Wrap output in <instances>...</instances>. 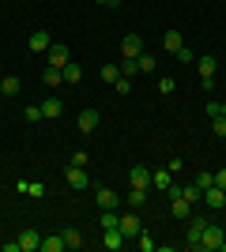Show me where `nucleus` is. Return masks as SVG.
Here are the masks:
<instances>
[{"label": "nucleus", "mask_w": 226, "mask_h": 252, "mask_svg": "<svg viewBox=\"0 0 226 252\" xmlns=\"http://www.w3.org/2000/svg\"><path fill=\"white\" fill-rule=\"evenodd\" d=\"M181 196H185V200H189V203H193V207H196V203H200V200H204V192L196 189V185H185V189H181Z\"/></svg>", "instance_id": "28"}, {"label": "nucleus", "mask_w": 226, "mask_h": 252, "mask_svg": "<svg viewBox=\"0 0 226 252\" xmlns=\"http://www.w3.org/2000/svg\"><path fill=\"white\" fill-rule=\"evenodd\" d=\"M223 117H226V102H223Z\"/></svg>", "instance_id": "40"}, {"label": "nucleus", "mask_w": 226, "mask_h": 252, "mask_svg": "<svg viewBox=\"0 0 226 252\" xmlns=\"http://www.w3.org/2000/svg\"><path fill=\"white\" fill-rule=\"evenodd\" d=\"M117 211H102V215H98V222H102V230H113V226H117Z\"/></svg>", "instance_id": "29"}, {"label": "nucleus", "mask_w": 226, "mask_h": 252, "mask_svg": "<svg viewBox=\"0 0 226 252\" xmlns=\"http://www.w3.org/2000/svg\"><path fill=\"white\" fill-rule=\"evenodd\" d=\"M102 79H106V83H117L121 79V64H113V61L102 64Z\"/></svg>", "instance_id": "25"}, {"label": "nucleus", "mask_w": 226, "mask_h": 252, "mask_svg": "<svg viewBox=\"0 0 226 252\" xmlns=\"http://www.w3.org/2000/svg\"><path fill=\"white\" fill-rule=\"evenodd\" d=\"M0 94H4V98H15V94H23V83L15 79V75H4V83H0Z\"/></svg>", "instance_id": "15"}, {"label": "nucleus", "mask_w": 226, "mask_h": 252, "mask_svg": "<svg viewBox=\"0 0 226 252\" xmlns=\"http://www.w3.org/2000/svg\"><path fill=\"white\" fill-rule=\"evenodd\" d=\"M136 64H140V72H143V75H151L155 68H159V61H155L151 53H140V57H136Z\"/></svg>", "instance_id": "24"}, {"label": "nucleus", "mask_w": 226, "mask_h": 252, "mask_svg": "<svg viewBox=\"0 0 226 252\" xmlns=\"http://www.w3.org/2000/svg\"><path fill=\"white\" fill-rule=\"evenodd\" d=\"M27 121H42V105H31V109H27Z\"/></svg>", "instance_id": "38"}, {"label": "nucleus", "mask_w": 226, "mask_h": 252, "mask_svg": "<svg viewBox=\"0 0 226 252\" xmlns=\"http://www.w3.org/2000/svg\"><path fill=\"white\" fill-rule=\"evenodd\" d=\"M121 53H125V57H140L143 53V38L140 34H125V38H121Z\"/></svg>", "instance_id": "9"}, {"label": "nucleus", "mask_w": 226, "mask_h": 252, "mask_svg": "<svg viewBox=\"0 0 226 252\" xmlns=\"http://www.w3.org/2000/svg\"><path fill=\"white\" fill-rule=\"evenodd\" d=\"M0 98H4V94H0Z\"/></svg>", "instance_id": "42"}, {"label": "nucleus", "mask_w": 226, "mask_h": 252, "mask_svg": "<svg viewBox=\"0 0 226 252\" xmlns=\"http://www.w3.org/2000/svg\"><path fill=\"white\" fill-rule=\"evenodd\" d=\"M61 72H65V83H79V79H83V68H79L75 61H68Z\"/></svg>", "instance_id": "21"}, {"label": "nucleus", "mask_w": 226, "mask_h": 252, "mask_svg": "<svg viewBox=\"0 0 226 252\" xmlns=\"http://www.w3.org/2000/svg\"><path fill=\"white\" fill-rule=\"evenodd\" d=\"M215 185H219V189L226 192V169H219V173H215Z\"/></svg>", "instance_id": "39"}, {"label": "nucleus", "mask_w": 226, "mask_h": 252, "mask_svg": "<svg viewBox=\"0 0 226 252\" xmlns=\"http://www.w3.org/2000/svg\"><path fill=\"white\" fill-rule=\"evenodd\" d=\"M162 45H166L170 53H177L185 42H181V34H177V31H166V34H162Z\"/></svg>", "instance_id": "23"}, {"label": "nucleus", "mask_w": 226, "mask_h": 252, "mask_svg": "<svg viewBox=\"0 0 226 252\" xmlns=\"http://www.w3.org/2000/svg\"><path fill=\"white\" fill-rule=\"evenodd\" d=\"M211 132H215L219 139H226V117H211Z\"/></svg>", "instance_id": "32"}, {"label": "nucleus", "mask_w": 226, "mask_h": 252, "mask_svg": "<svg viewBox=\"0 0 226 252\" xmlns=\"http://www.w3.org/2000/svg\"><path fill=\"white\" fill-rule=\"evenodd\" d=\"M204 219H189V233H185V241H189V249H200V237H204Z\"/></svg>", "instance_id": "8"}, {"label": "nucleus", "mask_w": 226, "mask_h": 252, "mask_svg": "<svg viewBox=\"0 0 226 252\" xmlns=\"http://www.w3.org/2000/svg\"><path fill=\"white\" fill-rule=\"evenodd\" d=\"M42 249V233L38 230H23L19 233V252H38Z\"/></svg>", "instance_id": "7"}, {"label": "nucleus", "mask_w": 226, "mask_h": 252, "mask_svg": "<svg viewBox=\"0 0 226 252\" xmlns=\"http://www.w3.org/2000/svg\"><path fill=\"white\" fill-rule=\"evenodd\" d=\"M27 196L42 200V196H45V185H42V181H27Z\"/></svg>", "instance_id": "31"}, {"label": "nucleus", "mask_w": 226, "mask_h": 252, "mask_svg": "<svg viewBox=\"0 0 226 252\" xmlns=\"http://www.w3.org/2000/svg\"><path fill=\"white\" fill-rule=\"evenodd\" d=\"M215 57H200V61H196V68H200V79H204V75H215Z\"/></svg>", "instance_id": "26"}, {"label": "nucleus", "mask_w": 226, "mask_h": 252, "mask_svg": "<svg viewBox=\"0 0 226 252\" xmlns=\"http://www.w3.org/2000/svg\"><path fill=\"white\" fill-rule=\"evenodd\" d=\"M98 121H102V117H98V109H83L75 125H79V132H95V128H98Z\"/></svg>", "instance_id": "13"}, {"label": "nucleus", "mask_w": 226, "mask_h": 252, "mask_svg": "<svg viewBox=\"0 0 226 252\" xmlns=\"http://www.w3.org/2000/svg\"><path fill=\"white\" fill-rule=\"evenodd\" d=\"M151 185L166 192V189H170V185H173V173H170V169H159V173H151Z\"/></svg>", "instance_id": "20"}, {"label": "nucleus", "mask_w": 226, "mask_h": 252, "mask_svg": "<svg viewBox=\"0 0 226 252\" xmlns=\"http://www.w3.org/2000/svg\"><path fill=\"white\" fill-rule=\"evenodd\" d=\"M38 252H65V237H61V233L42 237V249H38Z\"/></svg>", "instance_id": "19"}, {"label": "nucleus", "mask_w": 226, "mask_h": 252, "mask_svg": "<svg viewBox=\"0 0 226 252\" xmlns=\"http://www.w3.org/2000/svg\"><path fill=\"white\" fill-rule=\"evenodd\" d=\"M87 162H91V155H87V151H75L68 166H79V169H87Z\"/></svg>", "instance_id": "34"}, {"label": "nucleus", "mask_w": 226, "mask_h": 252, "mask_svg": "<svg viewBox=\"0 0 226 252\" xmlns=\"http://www.w3.org/2000/svg\"><path fill=\"white\" fill-rule=\"evenodd\" d=\"M49 45H53V38H49V31H34V34H31V49H34V53H45V49H49Z\"/></svg>", "instance_id": "14"}, {"label": "nucleus", "mask_w": 226, "mask_h": 252, "mask_svg": "<svg viewBox=\"0 0 226 252\" xmlns=\"http://www.w3.org/2000/svg\"><path fill=\"white\" fill-rule=\"evenodd\" d=\"M45 53H49V64H53V68H65V64L72 61V53H68V45H65V42H53Z\"/></svg>", "instance_id": "5"}, {"label": "nucleus", "mask_w": 226, "mask_h": 252, "mask_svg": "<svg viewBox=\"0 0 226 252\" xmlns=\"http://www.w3.org/2000/svg\"><path fill=\"white\" fill-rule=\"evenodd\" d=\"M42 83H45V87H61V83H65V72L49 64V68H45V72H42Z\"/></svg>", "instance_id": "17"}, {"label": "nucleus", "mask_w": 226, "mask_h": 252, "mask_svg": "<svg viewBox=\"0 0 226 252\" xmlns=\"http://www.w3.org/2000/svg\"><path fill=\"white\" fill-rule=\"evenodd\" d=\"M170 211H173V219H193V203L185 200V196H173V200H170Z\"/></svg>", "instance_id": "12"}, {"label": "nucleus", "mask_w": 226, "mask_h": 252, "mask_svg": "<svg viewBox=\"0 0 226 252\" xmlns=\"http://www.w3.org/2000/svg\"><path fill=\"white\" fill-rule=\"evenodd\" d=\"M173 57H177V61H181V64H193V61H196V57H193V49H189V45H181V49L173 53Z\"/></svg>", "instance_id": "35"}, {"label": "nucleus", "mask_w": 226, "mask_h": 252, "mask_svg": "<svg viewBox=\"0 0 226 252\" xmlns=\"http://www.w3.org/2000/svg\"><path fill=\"white\" fill-rule=\"evenodd\" d=\"M129 207L132 211H143V207H147V189H132L129 192Z\"/></svg>", "instance_id": "18"}, {"label": "nucleus", "mask_w": 226, "mask_h": 252, "mask_svg": "<svg viewBox=\"0 0 226 252\" xmlns=\"http://www.w3.org/2000/svg\"><path fill=\"white\" fill-rule=\"evenodd\" d=\"M159 91H162V94H173V79H166V75H162V79H159Z\"/></svg>", "instance_id": "36"}, {"label": "nucleus", "mask_w": 226, "mask_h": 252, "mask_svg": "<svg viewBox=\"0 0 226 252\" xmlns=\"http://www.w3.org/2000/svg\"><path fill=\"white\" fill-rule=\"evenodd\" d=\"M0 83H4V75H0Z\"/></svg>", "instance_id": "41"}, {"label": "nucleus", "mask_w": 226, "mask_h": 252, "mask_svg": "<svg viewBox=\"0 0 226 252\" xmlns=\"http://www.w3.org/2000/svg\"><path fill=\"white\" fill-rule=\"evenodd\" d=\"M193 185H196L200 192H204V189H211V185H215V173H207V169H204V173H196V181H193Z\"/></svg>", "instance_id": "30"}, {"label": "nucleus", "mask_w": 226, "mask_h": 252, "mask_svg": "<svg viewBox=\"0 0 226 252\" xmlns=\"http://www.w3.org/2000/svg\"><path fill=\"white\" fill-rule=\"evenodd\" d=\"M65 181H68V189H75V192H83L87 185H91V177H87V169H79V166H68Z\"/></svg>", "instance_id": "4"}, {"label": "nucleus", "mask_w": 226, "mask_h": 252, "mask_svg": "<svg viewBox=\"0 0 226 252\" xmlns=\"http://www.w3.org/2000/svg\"><path fill=\"white\" fill-rule=\"evenodd\" d=\"M223 241H226V230H223V226H215V222H207V226H204V237H200V249L211 252V249H219Z\"/></svg>", "instance_id": "1"}, {"label": "nucleus", "mask_w": 226, "mask_h": 252, "mask_svg": "<svg viewBox=\"0 0 226 252\" xmlns=\"http://www.w3.org/2000/svg\"><path fill=\"white\" fill-rule=\"evenodd\" d=\"M136 249H140V252H155L159 245L151 241V233H147V230H140V237H136Z\"/></svg>", "instance_id": "27"}, {"label": "nucleus", "mask_w": 226, "mask_h": 252, "mask_svg": "<svg viewBox=\"0 0 226 252\" xmlns=\"http://www.w3.org/2000/svg\"><path fill=\"white\" fill-rule=\"evenodd\" d=\"M113 91H117V94H132V79H129V75H121L117 83H113Z\"/></svg>", "instance_id": "33"}, {"label": "nucleus", "mask_w": 226, "mask_h": 252, "mask_svg": "<svg viewBox=\"0 0 226 252\" xmlns=\"http://www.w3.org/2000/svg\"><path fill=\"white\" fill-rule=\"evenodd\" d=\"M207 117H223V102H207Z\"/></svg>", "instance_id": "37"}, {"label": "nucleus", "mask_w": 226, "mask_h": 252, "mask_svg": "<svg viewBox=\"0 0 226 252\" xmlns=\"http://www.w3.org/2000/svg\"><path fill=\"white\" fill-rule=\"evenodd\" d=\"M204 207H211V211H223V207H226V192L219 189V185L204 189Z\"/></svg>", "instance_id": "6"}, {"label": "nucleus", "mask_w": 226, "mask_h": 252, "mask_svg": "<svg viewBox=\"0 0 226 252\" xmlns=\"http://www.w3.org/2000/svg\"><path fill=\"white\" fill-rule=\"evenodd\" d=\"M95 203H98V211H117L121 196L113 189H95Z\"/></svg>", "instance_id": "3"}, {"label": "nucleus", "mask_w": 226, "mask_h": 252, "mask_svg": "<svg viewBox=\"0 0 226 252\" xmlns=\"http://www.w3.org/2000/svg\"><path fill=\"white\" fill-rule=\"evenodd\" d=\"M125 241H129V237H125V233H121L117 226L102 233V249H109V252H117V249H121V245H125Z\"/></svg>", "instance_id": "11"}, {"label": "nucleus", "mask_w": 226, "mask_h": 252, "mask_svg": "<svg viewBox=\"0 0 226 252\" xmlns=\"http://www.w3.org/2000/svg\"><path fill=\"white\" fill-rule=\"evenodd\" d=\"M61 113H65V105L57 102V98H45V102H42V117H45V121H57Z\"/></svg>", "instance_id": "16"}, {"label": "nucleus", "mask_w": 226, "mask_h": 252, "mask_svg": "<svg viewBox=\"0 0 226 252\" xmlns=\"http://www.w3.org/2000/svg\"><path fill=\"white\" fill-rule=\"evenodd\" d=\"M129 181H132V189H151V169L147 166H132Z\"/></svg>", "instance_id": "10"}, {"label": "nucleus", "mask_w": 226, "mask_h": 252, "mask_svg": "<svg viewBox=\"0 0 226 252\" xmlns=\"http://www.w3.org/2000/svg\"><path fill=\"white\" fill-rule=\"evenodd\" d=\"M117 230L125 233V237H129V241H136V237H140V215H136V211H129V215H121L117 219Z\"/></svg>", "instance_id": "2"}, {"label": "nucleus", "mask_w": 226, "mask_h": 252, "mask_svg": "<svg viewBox=\"0 0 226 252\" xmlns=\"http://www.w3.org/2000/svg\"><path fill=\"white\" fill-rule=\"evenodd\" d=\"M61 237H65V249H83V233L75 230V226H72V230H65Z\"/></svg>", "instance_id": "22"}]
</instances>
